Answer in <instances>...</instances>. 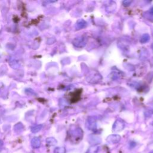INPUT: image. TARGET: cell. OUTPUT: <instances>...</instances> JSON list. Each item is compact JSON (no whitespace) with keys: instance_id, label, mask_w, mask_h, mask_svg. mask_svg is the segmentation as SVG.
Wrapping results in <instances>:
<instances>
[{"instance_id":"cell-1","label":"cell","mask_w":153,"mask_h":153,"mask_svg":"<svg viewBox=\"0 0 153 153\" xmlns=\"http://www.w3.org/2000/svg\"><path fill=\"white\" fill-rule=\"evenodd\" d=\"M121 139V137L118 135H110L107 139V142L111 144H116L119 143Z\"/></svg>"},{"instance_id":"cell-2","label":"cell","mask_w":153,"mask_h":153,"mask_svg":"<svg viewBox=\"0 0 153 153\" xmlns=\"http://www.w3.org/2000/svg\"><path fill=\"white\" fill-rule=\"evenodd\" d=\"M31 145L34 148H38L41 146V140L39 138L35 137L31 141Z\"/></svg>"},{"instance_id":"cell-3","label":"cell","mask_w":153,"mask_h":153,"mask_svg":"<svg viewBox=\"0 0 153 153\" xmlns=\"http://www.w3.org/2000/svg\"><path fill=\"white\" fill-rule=\"evenodd\" d=\"M100 151V147L98 145L91 146L87 149L86 153H99Z\"/></svg>"},{"instance_id":"cell-4","label":"cell","mask_w":153,"mask_h":153,"mask_svg":"<svg viewBox=\"0 0 153 153\" xmlns=\"http://www.w3.org/2000/svg\"><path fill=\"white\" fill-rule=\"evenodd\" d=\"M123 128H124V124H123V123L117 122V123H116V124H114V127H113V130H114V131L117 132L121 130Z\"/></svg>"},{"instance_id":"cell-5","label":"cell","mask_w":153,"mask_h":153,"mask_svg":"<svg viewBox=\"0 0 153 153\" xmlns=\"http://www.w3.org/2000/svg\"><path fill=\"white\" fill-rule=\"evenodd\" d=\"M46 143L49 146H55L57 144V141L54 138H48L46 139Z\"/></svg>"},{"instance_id":"cell-6","label":"cell","mask_w":153,"mask_h":153,"mask_svg":"<svg viewBox=\"0 0 153 153\" xmlns=\"http://www.w3.org/2000/svg\"><path fill=\"white\" fill-rule=\"evenodd\" d=\"M67 150L65 147H56L54 149V153H66Z\"/></svg>"},{"instance_id":"cell-7","label":"cell","mask_w":153,"mask_h":153,"mask_svg":"<svg viewBox=\"0 0 153 153\" xmlns=\"http://www.w3.org/2000/svg\"><path fill=\"white\" fill-rule=\"evenodd\" d=\"M41 128H42V127H41V125H39V126H36L34 127L31 130H32V132H33V133H36V132H39L40 130L41 129Z\"/></svg>"},{"instance_id":"cell-8","label":"cell","mask_w":153,"mask_h":153,"mask_svg":"<svg viewBox=\"0 0 153 153\" xmlns=\"http://www.w3.org/2000/svg\"><path fill=\"white\" fill-rule=\"evenodd\" d=\"M3 145V142L1 140H0V147H1Z\"/></svg>"},{"instance_id":"cell-9","label":"cell","mask_w":153,"mask_h":153,"mask_svg":"<svg viewBox=\"0 0 153 153\" xmlns=\"http://www.w3.org/2000/svg\"><path fill=\"white\" fill-rule=\"evenodd\" d=\"M148 153H153V150L151 151H149V152Z\"/></svg>"}]
</instances>
